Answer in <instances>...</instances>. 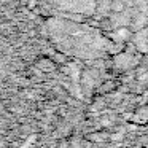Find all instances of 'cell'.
Masks as SVG:
<instances>
[{"label":"cell","mask_w":148,"mask_h":148,"mask_svg":"<svg viewBox=\"0 0 148 148\" xmlns=\"http://www.w3.org/2000/svg\"><path fill=\"white\" fill-rule=\"evenodd\" d=\"M26 7L29 10H37L38 7V0H26Z\"/></svg>","instance_id":"cell-2"},{"label":"cell","mask_w":148,"mask_h":148,"mask_svg":"<svg viewBox=\"0 0 148 148\" xmlns=\"http://www.w3.org/2000/svg\"><path fill=\"white\" fill-rule=\"evenodd\" d=\"M112 10H113V11H121V10H123V2L115 0V2L112 3Z\"/></svg>","instance_id":"cell-3"},{"label":"cell","mask_w":148,"mask_h":148,"mask_svg":"<svg viewBox=\"0 0 148 148\" xmlns=\"http://www.w3.org/2000/svg\"><path fill=\"white\" fill-rule=\"evenodd\" d=\"M35 65H37V69H40L42 72L49 73V72H53L56 69V61L51 58H48V56H40L35 61Z\"/></svg>","instance_id":"cell-1"}]
</instances>
